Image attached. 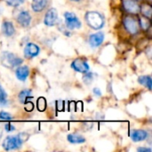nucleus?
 Masks as SVG:
<instances>
[{
	"mask_svg": "<svg viewBox=\"0 0 152 152\" xmlns=\"http://www.w3.org/2000/svg\"><path fill=\"white\" fill-rule=\"evenodd\" d=\"M40 49L39 47L33 43H28L24 47V56L27 59H31L39 54Z\"/></svg>",
	"mask_w": 152,
	"mask_h": 152,
	"instance_id": "8",
	"label": "nucleus"
},
{
	"mask_svg": "<svg viewBox=\"0 0 152 152\" xmlns=\"http://www.w3.org/2000/svg\"><path fill=\"white\" fill-rule=\"evenodd\" d=\"M7 104V94L0 86V105L4 106Z\"/></svg>",
	"mask_w": 152,
	"mask_h": 152,
	"instance_id": "22",
	"label": "nucleus"
},
{
	"mask_svg": "<svg viewBox=\"0 0 152 152\" xmlns=\"http://www.w3.org/2000/svg\"><path fill=\"white\" fill-rule=\"evenodd\" d=\"M86 21L94 29H100L104 26L103 16L98 12H86Z\"/></svg>",
	"mask_w": 152,
	"mask_h": 152,
	"instance_id": "2",
	"label": "nucleus"
},
{
	"mask_svg": "<svg viewBox=\"0 0 152 152\" xmlns=\"http://www.w3.org/2000/svg\"><path fill=\"white\" fill-rule=\"evenodd\" d=\"M140 12L142 13L143 16L151 19L152 15V7L151 5L148 3H144L140 6Z\"/></svg>",
	"mask_w": 152,
	"mask_h": 152,
	"instance_id": "17",
	"label": "nucleus"
},
{
	"mask_svg": "<svg viewBox=\"0 0 152 152\" xmlns=\"http://www.w3.org/2000/svg\"><path fill=\"white\" fill-rule=\"evenodd\" d=\"M71 1H75V2H78L79 0H71Z\"/></svg>",
	"mask_w": 152,
	"mask_h": 152,
	"instance_id": "30",
	"label": "nucleus"
},
{
	"mask_svg": "<svg viewBox=\"0 0 152 152\" xmlns=\"http://www.w3.org/2000/svg\"><path fill=\"white\" fill-rule=\"evenodd\" d=\"M12 116L6 112V111H0V120H3V121H10L12 119Z\"/></svg>",
	"mask_w": 152,
	"mask_h": 152,
	"instance_id": "24",
	"label": "nucleus"
},
{
	"mask_svg": "<svg viewBox=\"0 0 152 152\" xmlns=\"http://www.w3.org/2000/svg\"><path fill=\"white\" fill-rule=\"evenodd\" d=\"M137 151L139 152H151V149H150V148H138Z\"/></svg>",
	"mask_w": 152,
	"mask_h": 152,
	"instance_id": "28",
	"label": "nucleus"
},
{
	"mask_svg": "<svg viewBox=\"0 0 152 152\" xmlns=\"http://www.w3.org/2000/svg\"><path fill=\"white\" fill-rule=\"evenodd\" d=\"M4 129H5L6 132H12V131L15 130V127L12 124H6L4 126Z\"/></svg>",
	"mask_w": 152,
	"mask_h": 152,
	"instance_id": "27",
	"label": "nucleus"
},
{
	"mask_svg": "<svg viewBox=\"0 0 152 152\" xmlns=\"http://www.w3.org/2000/svg\"><path fill=\"white\" fill-rule=\"evenodd\" d=\"M1 136H2V133L0 132V138H1Z\"/></svg>",
	"mask_w": 152,
	"mask_h": 152,
	"instance_id": "31",
	"label": "nucleus"
},
{
	"mask_svg": "<svg viewBox=\"0 0 152 152\" xmlns=\"http://www.w3.org/2000/svg\"><path fill=\"white\" fill-rule=\"evenodd\" d=\"M94 94L96 95V96H101L102 95V92H101V90L99 89V88H94Z\"/></svg>",
	"mask_w": 152,
	"mask_h": 152,
	"instance_id": "29",
	"label": "nucleus"
},
{
	"mask_svg": "<svg viewBox=\"0 0 152 152\" xmlns=\"http://www.w3.org/2000/svg\"><path fill=\"white\" fill-rule=\"evenodd\" d=\"M37 106L39 111H45L46 109V100L44 97H39L37 102Z\"/></svg>",
	"mask_w": 152,
	"mask_h": 152,
	"instance_id": "21",
	"label": "nucleus"
},
{
	"mask_svg": "<svg viewBox=\"0 0 152 152\" xmlns=\"http://www.w3.org/2000/svg\"><path fill=\"white\" fill-rule=\"evenodd\" d=\"M67 140L72 143V144H81L86 142V139L84 136L78 134H70L67 136Z\"/></svg>",
	"mask_w": 152,
	"mask_h": 152,
	"instance_id": "16",
	"label": "nucleus"
},
{
	"mask_svg": "<svg viewBox=\"0 0 152 152\" xmlns=\"http://www.w3.org/2000/svg\"><path fill=\"white\" fill-rule=\"evenodd\" d=\"M64 19L66 27L69 29H77L81 28V21L76 16L75 13L67 12L64 13Z\"/></svg>",
	"mask_w": 152,
	"mask_h": 152,
	"instance_id": "5",
	"label": "nucleus"
},
{
	"mask_svg": "<svg viewBox=\"0 0 152 152\" xmlns=\"http://www.w3.org/2000/svg\"><path fill=\"white\" fill-rule=\"evenodd\" d=\"M138 82L144 86L145 87H147L149 90H151V83L152 79L151 76H142L138 78Z\"/></svg>",
	"mask_w": 152,
	"mask_h": 152,
	"instance_id": "19",
	"label": "nucleus"
},
{
	"mask_svg": "<svg viewBox=\"0 0 152 152\" xmlns=\"http://www.w3.org/2000/svg\"><path fill=\"white\" fill-rule=\"evenodd\" d=\"M124 9L131 14H138L140 12V5L136 0H122Z\"/></svg>",
	"mask_w": 152,
	"mask_h": 152,
	"instance_id": "6",
	"label": "nucleus"
},
{
	"mask_svg": "<svg viewBox=\"0 0 152 152\" xmlns=\"http://www.w3.org/2000/svg\"><path fill=\"white\" fill-rule=\"evenodd\" d=\"M131 138L135 142H142L148 138V133L144 130H133L131 132Z\"/></svg>",
	"mask_w": 152,
	"mask_h": 152,
	"instance_id": "13",
	"label": "nucleus"
},
{
	"mask_svg": "<svg viewBox=\"0 0 152 152\" xmlns=\"http://www.w3.org/2000/svg\"><path fill=\"white\" fill-rule=\"evenodd\" d=\"M71 68L79 72V73H86L89 71V65L88 63L82 59H76L74 60V61H72L71 63Z\"/></svg>",
	"mask_w": 152,
	"mask_h": 152,
	"instance_id": "7",
	"label": "nucleus"
},
{
	"mask_svg": "<svg viewBox=\"0 0 152 152\" xmlns=\"http://www.w3.org/2000/svg\"><path fill=\"white\" fill-rule=\"evenodd\" d=\"M8 5H11V6H13V7H16V6H19L22 3H24L25 0H4Z\"/></svg>",
	"mask_w": 152,
	"mask_h": 152,
	"instance_id": "25",
	"label": "nucleus"
},
{
	"mask_svg": "<svg viewBox=\"0 0 152 152\" xmlns=\"http://www.w3.org/2000/svg\"><path fill=\"white\" fill-rule=\"evenodd\" d=\"M85 74H86V75L83 77V81L85 82V84L90 85V84L92 83L93 79H94L93 73H88V72H86V73H85Z\"/></svg>",
	"mask_w": 152,
	"mask_h": 152,
	"instance_id": "23",
	"label": "nucleus"
},
{
	"mask_svg": "<svg viewBox=\"0 0 152 152\" xmlns=\"http://www.w3.org/2000/svg\"><path fill=\"white\" fill-rule=\"evenodd\" d=\"M30 98H32V92L29 89H24L19 94V100L22 104L28 102V100Z\"/></svg>",
	"mask_w": 152,
	"mask_h": 152,
	"instance_id": "18",
	"label": "nucleus"
},
{
	"mask_svg": "<svg viewBox=\"0 0 152 152\" xmlns=\"http://www.w3.org/2000/svg\"><path fill=\"white\" fill-rule=\"evenodd\" d=\"M151 19L145 17V16H142V17H139V25L141 26V28L143 29V30H147L149 29V28L151 27Z\"/></svg>",
	"mask_w": 152,
	"mask_h": 152,
	"instance_id": "20",
	"label": "nucleus"
},
{
	"mask_svg": "<svg viewBox=\"0 0 152 152\" xmlns=\"http://www.w3.org/2000/svg\"><path fill=\"white\" fill-rule=\"evenodd\" d=\"M123 24H124L126 30L129 34L135 35L139 32V29H140L139 20L134 16H131V15L126 16L123 20Z\"/></svg>",
	"mask_w": 152,
	"mask_h": 152,
	"instance_id": "4",
	"label": "nucleus"
},
{
	"mask_svg": "<svg viewBox=\"0 0 152 152\" xmlns=\"http://www.w3.org/2000/svg\"><path fill=\"white\" fill-rule=\"evenodd\" d=\"M15 75L16 77L20 80V81H26V79L28 78V75H29V69L28 66H20L17 68L16 71H15Z\"/></svg>",
	"mask_w": 152,
	"mask_h": 152,
	"instance_id": "12",
	"label": "nucleus"
},
{
	"mask_svg": "<svg viewBox=\"0 0 152 152\" xmlns=\"http://www.w3.org/2000/svg\"><path fill=\"white\" fill-rule=\"evenodd\" d=\"M1 63L6 68H14L18 67L22 63V60L17 57L14 53L9 52H3L0 55Z\"/></svg>",
	"mask_w": 152,
	"mask_h": 152,
	"instance_id": "3",
	"label": "nucleus"
},
{
	"mask_svg": "<svg viewBox=\"0 0 152 152\" xmlns=\"http://www.w3.org/2000/svg\"><path fill=\"white\" fill-rule=\"evenodd\" d=\"M89 44L92 47H98L100 46L103 41H104V34L102 31H99L97 33L92 34L89 37Z\"/></svg>",
	"mask_w": 152,
	"mask_h": 152,
	"instance_id": "10",
	"label": "nucleus"
},
{
	"mask_svg": "<svg viewBox=\"0 0 152 152\" xmlns=\"http://www.w3.org/2000/svg\"><path fill=\"white\" fill-rule=\"evenodd\" d=\"M136 1H140V0H136Z\"/></svg>",
	"mask_w": 152,
	"mask_h": 152,
	"instance_id": "32",
	"label": "nucleus"
},
{
	"mask_svg": "<svg viewBox=\"0 0 152 152\" xmlns=\"http://www.w3.org/2000/svg\"><path fill=\"white\" fill-rule=\"evenodd\" d=\"M48 0H32L31 7L32 10L35 12H42L47 5Z\"/></svg>",
	"mask_w": 152,
	"mask_h": 152,
	"instance_id": "14",
	"label": "nucleus"
},
{
	"mask_svg": "<svg viewBox=\"0 0 152 152\" xmlns=\"http://www.w3.org/2000/svg\"><path fill=\"white\" fill-rule=\"evenodd\" d=\"M17 21L21 27H24V28L28 27L31 21V16L29 12L27 11H21L17 16Z\"/></svg>",
	"mask_w": 152,
	"mask_h": 152,
	"instance_id": "11",
	"label": "nucleus"
},
{
	"mask_svg": "<svg viewBox=\"0 0 152 152\" xmlns=\"http://www.w3.org/2000/svg\"><path fill=\"white\" fill-rule=\"evenodd\" d=\"M2 32L6 37H12L15 32L13 24L11 21H4L2 24Z\"/></svg>",
	"mask_w": 152,
	"mask_h": 152,
	"instance_id": "15",
	"label": "nucleus"
},
{
	"mask_svg": "<svg viewBox=\"0 0 152 152\" xmlns=\"http://www.w3.org/2000/svg\"><path fill=\"white\" fill-rule=\"evenodd\" d=\"M24 108H25V110L26 111H28V112H30V111H32L33 110V109H34V104L31 102H26L25 103H24Z\"/></svg>",
	"mask_w": 152,
	"mask_h": 152,
	"instance_id": "26",
	"label": "nucleus"
},
{
	"mask_svg": "<svg viewBox=\"0 0 152 152\" xmlns=\"http://www.w3.org/2000/svg\"><path fill=\"white\" fill-rule=\"evenodd\" d=\"M28 135L26 133H21L15 136H8L4 140L2 147L6 151L18 150L21 147L22 143L28 140Z\"/></svg>",
	"mask_w": 152,
	"mask_h": 152,
	"instance_id": "1",
	"label": "nucleus"
},
{
	"mask_svg": "<svg viewBox=\"0 0 152 152\" xmlns=\"http://www.w3.org/2000/svg\"><path fill=\"white\" fill-rule=\"evenodd\" d=\"M57 19H58V13H57L56 9L51 8L45 13V19H44V23L48 27H52L56 23Z\"/></svg>",
	"mask_w": 152,
	"mask_h": 152,
	"instance_id": "9",
	"label": "nucleus"
}]
</instances>
